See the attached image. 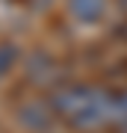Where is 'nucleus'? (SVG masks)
Segmentation results:
<instances>
[{"label": "nucleus", "mask_w": 127, "mask_h": 133, "mask_svg": "<svg viewBox=\"0 0 127 133\" xmlns=\"http://www.w3.org/2000/svg\"><path fill=\"white\" fill-rule=\"evenodd\" d=\"M56 121H65L77 133H98L115 127V92L95 83H56L47 98Z\"/></svg>", "instance_id": "nucleus-1"}, {"label": "nucleus", "mask_w": 127, "mask_h": 133, "mask_svg": "<svg viewBox=\"0 0 127 133\" xmlns=\"http://www.w3.org/2000/svg\"><path fill=\"white\" fill-rule=\"evenodd\" d=\"M15 115H18V124H21L27 133H44V130H50L53 124H56V112H53L50 104L42 101V98L24 101Z\"/></svg>", "instance_id": "nucleus-2"}, {"label": "nucleus", "mask_w": 127, "mask_h": 133, "mask_svg": "<svg viewBox=\"0 0 127 133\" xmlns=\"http://www.w3.org/2000/svg\"><path fill=\"white\" fill-rule=\"evenodd\" d=\"M65 12L77 27H98L109 15V0H65Z\"/></svg>", "instance_id": "nucleus-3"}, {"label": "nucleus", "mask_w": 127, "mask_h": 133, "mask_svg": "<svg viewBox=\"0 0 127 133\" xmlns=\"http://www.w3.org/2000/svg\"><path fill=\"white\" fill-rule=\"evenodd\" d=\"M24 68H27V77L33 83H42V86H47V89L56 86V59H53L50 53H44V50L33 53Z\"/></svg>", "instance_id": "nucleus-4"}, {"label": "nucleus", "mask_w": 127, "mask_h": 133, "mask_svg": "<svg viewBox=\"0 0 127 133\" xmlns=\"http://www.w3.org/2000/svg\"><path fill=\"white\" fill-rule=\"evenodd\" d=\"M18 59H21L18 44L15 42H0V80L9 77L15 68H18Z\"/></svg>", "instance_id": "nucleus-5"}, {"label": "nucleus", "mask_w": 127, "mask_h": 133, "mask_svg": "<svg viewBox=\"0 0 127 133\" xmlns=\"http://www.w3.org/2000/svg\"><path fill=\"white\" fill-rule=\"evenodd\" d=\"M115 104H118V112H115V130L127 121V86L121 92H115Z\"/></svg>", "instance_id": "nucleus-6"}, {"label": "nucleus", "mask_w": 127, "mask_h": 133, "mask_svg": "<svg viewBox=\"0 0 127 133\" xmlns=\"http://www.w3.org/2000/svg\"><path fill=\"white\" fill-rule=\"evenodd\" d=\"M112 36H115V42H121V44H127V15L121 21H118V27L112 30Z\"/></svg>", "instance_id": "nucleus-7"}, {"label": "nucleus", "mask_w": 127, "mask_h": 133, "mask_svg": "<svg viewBox=\"0 0 127 133\" xmlns=\"http://www.w3.org/2000/svg\"><path fill=\"white\" fill-rule=\"evenodd\" d=\"M121 12H124V15H127V0H121Z\"/></svg>", "instance_id": "nucleus-8"}, {"label": "nucleus", "mask_w": 127, "mask_h": 133, "mask_svg": "<svg viewBox=\"0 0 127 133\" xmlns=\"http://www.w3.org/2000/svg\"><path fill=\"white\" fill-rule=\"evenodd\" d=\"M98 133H101V130H98Z\"/></svg>", "instance_id": "nucleus-9"}]
</instances>
